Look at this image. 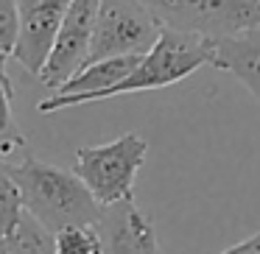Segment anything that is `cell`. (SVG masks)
I'll use <instances>...</instances> for the list:
<instances>
[{
	"mask_svg": "<svg viewBox=\"0 0 260 254\" xmlns=\"http://www.w3.org/2000/svg\"><path fill=\"white\" fill-rule=\"evenodd\" d=\"M6 170L20 190L23 209L48 232L68 226H95L101 204L73 170L48 165L37 157H23L17 165L6 162Z\"/></svg>",
	"mask_w": 260,
	"mask_h": 254,
	"instance_id": "cell-1",
	"label": "cell"
},
{
	"mask_svg": "<svg viewBox=\"0 0 260 254\" xmlns=\"http://www.w3.org/2000/svg\"><path fill=\"white\" fill-rule=\"evenodd\" d=\"M162 28L210 42L260 28V0H140Z\"/></svg>",
	"mask_w": 260,
	"mask_h": 254,
	"instance_id": "cell-2",
	"label": "cell"
},
{
	"mask_svg": "<svg viewBox=\"0 0 260 254\" xmlns=\"http://www.w3.org/2000/svg\"><path fill=\"white\" fill-rule=\"evenodd\" d=\"M213 48L215 42L193 34H179V31L162 28L159 40L148 53H143L137 67L126 76L120 84L107 90L98 101L118 95H132V92H146V90H162L176 81L193 76L199 67L213 64Z\"/></svg>",
	"mask_w": 260,
	"mask_h": 254,
	"instance_id": "cell-3",
	"label": "cell"
},
{
	"mask_svg": "<svg viewBox=\"0 0 260 254\" xmlns=\"http://www.w3.org/2000/svg\"><path fill=\"white\" fill-rule=\"evenodd\" d=\"M148 154V142L129 131L104 146H84L76 151L73 173L84 182L101 207L135 198V179Z\"/></svg>",
	"mask_w": 260,
	"mask_h": 254,
	"instance_id": "cell-4",
	"label": "cell"
},
{
	"mask_svg": "<svg viewBox=\"0 0 260 254\" xmlns=\"http://www.w3.org/2000/svg\"><path fill=\"white\" fill-rule=\"evenodd\" d=\"M162 25L140 0H98L90 62L112 56H143L159 40Z\"/></svg>",
	"mask_w": 260,
	"mask_h": 254,
	"instance_id": "cell-5",
	"label": "cell"
},
{
	"mask_svg": "<svg viewBox=\"0 0 260 254\" xmlns=\"http://www.w3.org/2000/svg\"><path fill=\"white\" fill-rule=\"evenodd\" d=\"M98 0H73L53 37L51 53L40 70V81L48 90H59L64 81H70L87 64L95 31Z\"/></svg>",
	"mask_w": 260,
	"mask_h": 254,
	"instance_id": "cell-6",
	"label": "cell"
},
{
	"mask_svg": "<svg viewBox=\"0 0 260 254\" xmlns=\"http://www.w3.org/2000/svg\"><path fill=\"white\" fill-rule=\"evenodd\" d=\"M73 0H17L20 12V37L12 56L28 70L40 76L48 53H51L53 37L62 25Z\"/></svg>",
	"mask_w": 260,
	"mask_h": 254,
	"instance_id": "cell-7",
	"label": "cell"
},
{
	"mask_svg": "<svg viewBox=\"0 0 260 254\" xmlns=\"http://www.w3.org/2000/svg\"><path fill=\"white\" fill-rule=\"evenodd\" d=\"M95 232L101 237V254H165L151 221L140 212L135 198L101 207Z\"/></svg>",
	"mask_w": 260,
	"mask_h": 254,
	"instance_id": "cell-8",
	"label": "cell"
},
{
	"mask_svg": "<svg viewBox=\"0 0 260 254\" xmlns=\"http://www.w3.org/2000/svg\"><path fill=\"white\" fill-rule=\"evenodd\" d=\"M213 67L232 73L260 103V40L252 34L218 40L213 48Z\"/></svg>",
	"mask_w": 260,
	"mask_h": 254,
	"instance_id": "cell-9",
	"label": "cell"
},
{
	"mask_svg": "<svg viewBox=\"0 0 260 254\" xmlns=\"http://www.w3.org/2000/svg\"><path fill=\"white\" fill-rule=\"evenodd\" d=\"M12 98H14L12 79H0V159L25 148V134L17 129L12 115Z\"/></svg>",
	"mask_w": 260,
	"mask_h": 254,
	"instance_id": "cell-10",
	"label": "cell"
},
{
	"mask_svg": "<svg viewBox=\"0 0 260 254\" xmlns=\"http://www.w3.org/2000/svg\"><path fill=\"white\" fill-rule=\"evenodd\" d=\"M20 218H23V198L6 170V159H0V240L12 235Z\"/></svg>",
	"mask_w": 260,
	"mask_h": 254,
	"instance_id": "cell-11",
	"label": "cell"
},
{
	"mask_svg": "<svg viewBox=\"0 0 260 254\" xmlns=\"http://www.w3.org/2000/svg\"><path fill=\"white\" fill-rule=\"evenodd\" d=\"M56 254H101V237L95 226H68L53 232Z\"/></svg>",
	"mask_w": 260,
	"mask_h": 254,
	"instance_id": "cell-12",
	"label": "cell"
},
{
	"mask_svg": "<svg viewBox=\"0 0 260 254\" xmlns=\"http://www.w3.org/2000/svg\"><path fill=\"white\" fill-rule=\"evenodd\" d=\"M20 37V12L17 0H0V53L12 56Z\"/></svg>",
	"mask_w": 260,
	"mask_h": 254,
	"instance_id": "cell-13",
	"label": "cell"
},
{
	"mask_svg": "<svg viewBox=\"0 0 260 254\" xmlns=\"http://www.w3.org/2000/svg\"><path fill=\"white\" fill-rule=\"evenodd\" d=\"M221 254H260V232H254L252 237H246V240L235 243V246L224 248Z\"/></svg>",
	"mask_w": 260,
	"mask_h": 254,
	"instance_id": "cell-14",
	"label": "cell"
},
{
	"mask_svg": "<svg viewBox=\"0 0 260 254\" xmlns=\"http://www.w3.org/2000/svg\"><path fill=\"white\" fill-rule=\"evenodd\" d=\"M0 254H25V251L12 240V237H3V240H0Z\"/></svg>",
	"mask_w": 260,
	"mask_h": 254,
	"instance_id": "cell-15",
	"label": "cell"
},
{
	"mask_svg": "<svg viewBox=\"0 0 260 254\" xmlns=\"http://www.w3.org/2000/svg\"><path fill=\"white\" fill-rule=\"evenodd\" d=\"M6 62H9V56H6V53H0V79H9V73H6Z\"/></svg>",
	"mask_w": 260,
	"mask_h": 254,
	"instance_id": "cell-16",
	"label": "cell"
}]
</instances>
